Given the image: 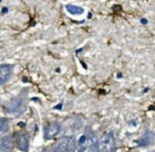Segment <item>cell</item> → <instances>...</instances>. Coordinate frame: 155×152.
Instances as JSON below:
<instances>
[{"instance_id": "6da1fadb", "label": "cell", "mask_w": 155, "mask_h": 152, "mask_svg": "<svg viewBox=\"0 0 155 152\" xmlns=\"http://www.w3.org/2000/svg\"><path fill=\"white\" fill-rule=\"evenodd\" d=\"M116 141L113 132H106L102 135L98 144V152H115Z\"/></svg>"}, {"instance_id": "7a4b0ae2", "label": "cell", "mask_w": 155, "mask_h": 152, "mask_svg": "<svg viewBox=\"0 0 155 152\" xmlns=\"http://www.w3.org/2000/svg\"><path fill=\"white\" fill-rule=\"evenodd\" d=\"M77 146L78 144L74 137H63L62 139H60L55 144V146L53 148V152H75Z\"/></svg>"}, {"instance_id": "3957f363", "label": "cell", "mask_w": 155, "mask_h": 152, "mask_svg": "<svg viewBox=\"0 0 155 152\" xmlns=\"http://www.w3.org/2000/svg\"><path fill=\"white\" fill-rule=\"evenodd\" d=\"M26 107V95L20 94L19 96H17L16 98H14L13 100L10 102L9 106H8V111L9 113H21Z\"/></svg>"}, {"instance_id": "277c9868", "label": "cell", "mask_w": 155, "mask_h": 152, "mask_svg": "<svg viewBox=\"0 0 155 152\" xmlns=\"http://www.w3.org/2000/svg\"><path fill=\"white\" fill-rule=\"evenodd\" d=\"M96 140L93 135H83L79 145V152H95Z\"/></svg>"}, {"instance_id": "5b68a950", "label": "cell", "mask_w": 155, "mask_h": 152, "mask_svg": "<svg viewBox=\"0 0 155 152\" xmlns=\"http://www.w3.org/2000/svg\"><path fill=\"white\" fill-rule=\"evenodd\" d=\"M61 123L58 121H52L48 123L44 129V136L46 139H53L60 134L61 132Z\"/></svg>"}, {"instance_id": "8992f818", "label": "cell", "mask_w": 155, "mask_h": 152, "mask_svg": "<svg viewBox=\"0 0 155 152\" xmlns=\"http://www.w3.org/2000/svg\"><path fill=\"white\" fill-rule=\"evenodd\" d=\"M15 145L17 149L20 151L28 152L29 151V145H30V136L27 132H19L16 135Z\"/></svg>"}, {"instance_id": "52a82bcc", "label": "cell", "mask_w": 155, "mask_h": 152, "mask_svg": "<svg viewBox=\"0 0 155 152\" xmlns=\"http://www.w3.org/2000/svg\"><path fill=\"white\" fill-rule=\"evenodd\" d=\"M15 146V140L12 136H3L0 138V152H12Z\"/></svg>"}, {"instance_id": "ba28073f", "label": "cell", "mask_w": 155, "mask_h": 152, "mask_svg": "<svg viewBox=\"0 0 155 152\" xmlns=\"http://www.w3.org/2000/svg\"><path fill=\"white\" fill-rule=\"evenodd\" d=\"M13 73V65L11 64H2L0 65V85L5 84L10 80Z\"/></svg>"}, {"instance_id": "9c48e42d", "label": "cell", "mask_w": 155, "mask_h": 152, "mask_svg": "<svg viewBox=\"0 0 155 152\" xmlns=\"http://www.w3.org/2000/svg\"><path fill=\"white\" fill-rule=\"evenodd\" d=\"M153 137H154V135H153L151 132H149V131H147V132L144 133L143 136H142L141 138L138 140V145L141 146V147L150 145V144L152 143V140H153Z\"/></svg>"}, {"instance_id": "30bf717a", "label": "cell", "mask_w": 155, "mask_h": 152, "mask_svg": "<svg viewBox=\"0 0 155 152\" xmlns=\"http://www.w3.org/2000/svg\"><path fill=\"white\" fill-rule=\"evenodd\" d=\"M66 10L70 14H72V15H80V14H82L84 12V10L81 7H77V5H66Z\"/></svg>"}, {"instance_id": "8fae6325", "label": "cell", "mask_w": 155, "mask_h": 152, "mask_svg": "<svg viewBox=\"0 0 155 152\" xmlns=\"http://www.w3.org/2000/svg\"><path fill=\"white\" fill-rule=\"evenodd\" d=\"M8 128V120L5 118L0 117V132H3Z\"/></svg>"}, {"instance_id": "7c38bea8", "label": "cell", "mask_w": 155, "mask_h": 152, "mask_svg": "<svg viewBox=\"0 0 155 152\" xmlns=\"http://www.w3.org/2000/svg\"><path fill=\"white\" fill-rule=\"evenodd\" d=\"M141 22H142V24H147V22H147L146 19H142V20H141Z\"/></svg>"}]
</instances>
